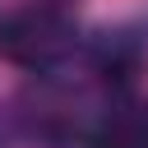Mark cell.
Masks as SVG:
<instances>
[{"label":"cell","instance_id":"2","mask_svg":"<svg viewBox=\"0 0 148 148\" xmlns=\"http://www.w3.org/2000/svg\"><path fill=\"white\" fill-rule=\"evenodd\" d=\"M83 148H148V97L139 92H111L97 111Z\"/></svg>","mask_w":148,"mask_h":148},{"label":"cell","instance_id":"3","mask_svg":"<svg viewBox=\"0 0 148 148\" xmlns=\"http://www.w3.org/2000/svg\"><path fill=\"white\" fill-rule=\"evenodd\" d=\"M51 5H60V0H51Z\"/></svg>","mask_w":148,"mask_h":148},{"label":"cell","instance_id":"1","mask_svg":"<svg viewBox=\"0 0 148 148\" xmlns=\"http://www.w3.org/2000/svg\"><path fill=\"white\" fill-rule=\"evenodd\" d=\"M83 42L65 5L37 0L0 18V56L28 74H56L79 60Z\"/></svg>","mask_w":148,"mask_h":148}]
</instances>
